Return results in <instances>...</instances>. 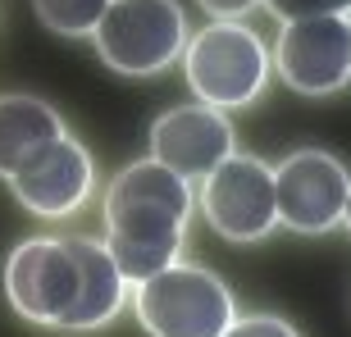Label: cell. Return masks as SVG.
<instances>
[{"instance_id":"obj_15","label":"cell","mask_w":351,"mask_h":337,"mask_svg":"<svg viewBox=\"0 0 351 337\" xmlns=\"http://www.w3.org/2000/svg\"><path fill=\"white\" fill-rule=\"evenodd\" d=\"M269 5V14H278L283 23H297V18H324V14H347L351 0H261Z\"/></svg>"},{"instance_id":"obj_4","label":"cell","mask_w":351,"mask_h":337,"mask_svg":"<svg viewBox=\"0 0 351 337\" xmlns=\"http://www.w3.org/2000/svg\"><path fill=\"white\" fill-rule=\"evenodd\" d=\"M91 41H96V55L114 73L151 78L182 55L187 18H182L178 0H110Z\"/></svg>"},{"instance_id":"obj_16","label":"cell","mask_w":351,"mask_h":337,"mask_svg":"<svg viewBox=\"0 0 351 337\" xmlns=\"http://www.w3.org/2000/svg\"><path fill=\"white\" fill-rule=\"evenodd\" d=\"M223 337H297V328L274 319V314H242L223 328Z\"/></svg>"},{"instance_id":"obj_13","label":"cell","mask_w":351,"mask_h":337,"mask_svg":"<svg viewBox=\"0 0 351 337\" xmlns=\"http://www.w3.org/2000/svg\"><path fill=\"white\" fill-rule=\"evenodd\" d=\"M105 251H110V260H114V269H119L123 283L142 287L146 278H156V273H165L169 264H178L182 247H151V242H114V237H105Z\"/></svg>"},{"instance_id":"obj_2","label":"cell","mask_w":351,"mask_h":337,"mask_svg":"<svg viewBox=\"0 0 351 337\" xmlns=\"http://www.w3.org/2000/svg\"><path fill=\"white\" fill-rule=\"evenodd\" d=\"M192 214V182H182L156 160H137L105 192V237L114 242H151L182 247Z\"/></svg>"},{"instance_id":"obj_19","label":"cell","mask_w":351,"mask_h":337,"mask_svg":"<svg viewBox=\"0 0 351 337\" xmlns=\"http://www.w3.org/2000/svg\"><path fill=\"white\" fill-rule=\"evenodd\" d=\"M342 18H347V27H351V5H347V14H342Z\"/></svg>"},{"instance_id":"obj_12","label":"cell","mask_w":351,"mask_h":337,"mask_svg":"<svg viewBox=\"0 0 351 337\" xmlns=\"http://www.w3.org/2000/svg\"><path fill=\"white\" fill-rule=\"evenodd\" d=\"M64 242H69V251H73V260H78V283H82L69 328H105L123 310L128 283L119 278L105 242H91V237H64Z\"/></svg>"},{"instance_id":"obj_7","label":"cell","mask_w":351,"mask_h":337,"mask_svg":"<svg viewBox=\"0 0 351 337\" xmlns=\"http://www.w3.org/2000/svg\"><path fill=\"white\" fill-rule=\"evenodd\" d=\"M347 168L328 151H292L274 168V210L278 223L301 237H319L342 223L347 210Z\"/></svg>"},{"instance_id":"obj_6","label":"cell","mask_w":351,"mask_h":337,"mask_svg":"<svg viewBox=\"0 0 351 337\" xmlns=\"http://www.w3.org/2000/svg\"><path fill=\"white\" fill-rule=\"evenodd\" d=\"M201 214L223 242H261L278 228L274 168L256 155H228L201 182Z\"/></svg>"},{"instance_id":"obj_11","label":"cell","mask_w":351,"mask_h":337,"mask_svg":"<svg viewBox=\"0 0 351 337\" xmlns=\"http://www.w3.org/2000/svg\"><path fill=\"white\" fill-rule=\"evenodd\" d=\"M60 137H64V123L46 101L19 96V91L0 96V178H14Z\"/></svg>"},{"instance_id":"obj_5","label":"cell","mask_w":351,"mask_h":337,"mask_svg":"<svg viewBox=\"0 0 351 337\" xmlns=\"http://www.w3.org/2000/svg\"><path fill=\"white\" fill-rule=\"evenodd\" d=\"M78 260L64 237H27L5 264V297L23 319L69 328L78 305Z\"/></svg>"},{"instance_id":"obj_14","label":"cell","mask_w":351,"mask_h":337,"mask_svg":"<svg viewBox=\"0 0 351 337\" xmlns=\"http://www.w3.org/2000/svg\"><path fill=\"white\" fill-rule=\"evenodd\" d=\"M32 10L60 37H91L110 10V0H32Z\"/></svg>"},{"instance_id":"obj_9","label":"cell","mask_w":351,"mask_h":337,"mask_svg":"<svg viewBox=\"0 0 351 337\" xmlns=\"http://www.w3.org/2000/svg\"><path fill=\"white\" fill-rule=\"evenodd\" d=\"M228 155H233V123L201 101L165 110L151 123V160L178 173L182 182H206Z\"/></svg>"},{"instance_id":"obj_10","label":"cell","mask_w":351,"mask_h":337,"mask_svg":"<svg viewBox=\"0 0 351 337\" xmlns=\"http://www.w3.org/2000/svg\"><path fill=\"white\" fill-rule=\"evenodd\" d=\"M91 178H96V168H91L87 146L73 142L64 132L60 142L46 146L27 168H19L10 178V187H14V196H19L23 210H32L41 219H69L91 196Z\"/></svg>"},{"instance_id":"obj_17","label":"cell","mask_w":351,"mask_h":337,"mask_svg":"<svg viewBox=\"0 0 351 337\" xmlns=\"http://www.w3.org/2000/svg\"><path fill=\"white\" fill-rule=\"evenodd\" d=\"M196 5H201L215 23H237V18H242V14H251L261 0H196Z\"/></svg>"},{"instance_id":"obj_1","label":"cell","mask_w":351,"mask_h":337,"mask_svg":"<svg viewBox=\"0 0 351 337\" xmlns=\"http://www.w3.org/2000/svg\"><path fill=\"white\" fill-rule=\"evenodd\" d=\"M182 73L210 110H247L269 82V51L242 23H206L182 46Z\"/></svg>"},{"instance_id":"obj_8","label":"cell","mask_w":351,"mask_h":337,"mask_svg":"<svg viewBox=\"0 0 351 337\" xmlns=\"http://www.w3.org/2000/svg\"><path fill=\"white\" fill-rule=\"evenodd\" d=\"M274 68L301 96H333L351 82V27L342 14L283 23Z\"/></svg>"},{"instance_id":"obj_18","label":"cell","mask_w":351,"mask_h":337,"mask_svg":"<svg viewBox=\"0 0 351 337\" xmlns=\"http://www.w3.org/2000/svg\"><path fill=\"white\" fill-rule=\"evenodd\" d=\"M342 223H347V237H351V187H347V210H342Z\"/></svg>"},{"instance_id":"obj_3","label":"cell","mask_w":351,"mask_h":337,"mask_svg":"<svg viewBox=\"0 0 351 337\" xmlns=\"http://www.w3.org/2000/svg\"><path fill=\"white\" fill-rule=\"evenodd\" d=\"M132 305H137V324L151 337H223V328L237 319L233 292L223 287L219 273L182 260L146 278Z\"/></svg>"}]
</instances>
